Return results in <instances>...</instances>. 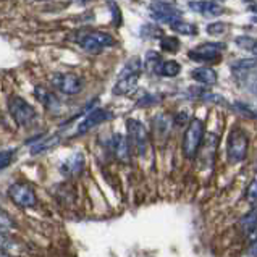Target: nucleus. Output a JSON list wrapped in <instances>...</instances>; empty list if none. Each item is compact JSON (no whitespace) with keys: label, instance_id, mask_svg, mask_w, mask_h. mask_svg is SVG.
I'll use <instances>...</instances> for the list:
<instances>
[{"label":"nucleus","instance_id":"9","mask_svg":"<svg viewBox=\"0 0 257 257\" xmlns=\"http://www.w3.org/2000/svg\"><path fill=\"white\" fill-rule=\"evenodd\" d=\"M9 196L21 209H31L38 204V197H36L34 189L26 185V183H13L9 188Z\"/></svg>","mask_w":257,"mask_h":257},{"label":"nucleus","instance_id":"30","mask_svg":"<svg viewBox=\"0 0 257 257\" xmlns=\"http://www.w3.org/2000/svg\"><path fill=\"white\" fill-rule=\"evenodd\" d=\"M226 29H228V26L222 23V21H214V23H210L207 26V33L210 36H220V34H223Z\"/></svg>","mask_w":257,"mask_h":257},{"label":"nucleus","instance_id":"14","mask_svg":"<svg viewBox=\"0 0 257 257\" xmlns=\"http://www.w3.org/2000/svg\"><path fill=\"white\" fill-rule=\"evenodd\" d=\"M138 81L139 75H126L120 76L116 84L113 86V94L115 95H131L138 89Z\"/></svg>","mask_w":257,"mask_h":257},{"label":"nucleus","instance_id":"25","mask_svg":"<svg viewBox=\"0 0 257 257\" xmlns=\"http://www.w3.org/2000/svg\"><path fill=\"white\" fill-rule=\"evenodd\" d=\"M160 47H162L165 52H178L180 50V41L173 38V36H162V39H160Z\"/></svg>","mask_w":257,"mask_h":257},{"label":"nucleus","instance_id":"3","mask_svg":"<svg viewBox=\"0 0 257 257\" xmlns=\"http://www.w3.org/2000/svg\"><path fill=\"white\" fill-rule=\"evenodd\" d=\"M76 42L79 44V47L89 54H99L107 47H112L115 44V39L107 33L102 31H86L79 33L76 38Z\"/></svg>","mask_w":257,"mask_h":257},{"label":"nucleus","instance_id":"6","mask_svg":"<svg viewBox=\"0 0 257 257\" xmlns=\"http://www.w3.org/2000/svg\"><path fill=\"white\" fill-rule=\"evenodd\" d=\"M50 83L57 91H60L65 95H76L84 87L83 79L73 73H55L50 76Z\"/></svg>","mask_w":257,"mask_h":257},{"label":"nucleus","instance_id":"37","mask_svg":"<svg viewBox=\"0 0 257 257\" xmlns=\"http://www.w3.org/2000/svg\"><path fill=\"white\" fill-rule=\"evenodd\" d=\"M251 52H252V54H254V55L257 57V41H255V44H254V47L251 49Z\"/></svg>","mask_w":257,"mask_h":257},{"label":"nucleus","instance_id":"36","mask_svg":"<svg viewBox=\"0 0 257 257\" xmlns=\"http://www.w3.org/2000/svg\"><path fill=\"white\" fill-rule=\"evenodd\" d=\"M75 4H79V5H84V4H87V2H91V0H73Z\"/></svg>","mask_w":257,"mask_h":257},{"label":"nucleus","instance_id":"5","mask_svg":"<svg viewBox=\"0 0 257 257\" xmlns=\"http://www.w3.org/2000/svg\"><path fill=\"white\" fill-rule=\"evenodd\" d=\"M126 130H128V138H130V144L133 146V149L139 157H144L146 152L149 149V133L146 130L144 124L136 120V118H130L126 121Z\"/></svg>","mask_w":257,"mask_h":257},{"label":"nucleus","instance_id":"34","mask_svg":"<svg viewBox=\"0 0 257 257\" xmlns=\"http://www.w3.org/2000/svg\"><path fill=\"white\" fill-rule=\"evenodd\" d=\"M191 120H189V116L186 112H180V113H176V116L173 118V123L176 124V126H183V124H188Z\"/></svg>","mask_w":257,"mask_h":257},{"label":"nucleus","instance_id":"8","mask_svg":"<svg viewBox=\"0 0 257 257\" xmlns=\"http://www.w3.org/2000/svg\"><path fill=\"white\" fill-rule=\"evenodd\" d=\"M151 17L159 23L173 25L175 21L181 20V12L173 7V0H157L151 4Z\"/></svg>","mask_w":257,"mask_h":257},{"label":"nucleus","instance_id":"33","mask_svg":"<svg viewBox=\"0 0 257 257\" xmlns=\"http://www.w3.org/2000/svg\"><path fill=\"white\" fill-rule=\"evenodd\" d=\"M159 99H157V95H151V94H146L144 97L138 102V105L139 107H148V105H152V104H157Z\"/></svg>","mask_w":257,"mask_h":257},{"label":"nucleus","instance_id":"2","mask_svg":"<svg viewBox=\"0 0 257 257\" xmlns=\"http://www.w3.org/2000/svg\"><path fill=\"white\" fill-rule=\"evenodd\" d=\"M249 138L241 128H234L226 141V157L230 164H239L247 157Z\"/></svg>","mask_w":257,"mask_h":257},{"label":"nucleus","instance_id":"29","mask_svg":"<svg viewBox=\"0 0 257 257\" xmlns=\"http://www.w3.org/2000/svg\"><path fill=\"white\" fill-rule=\"evenodd\" d=\"M13 157H15V151L13 149L0 151V170H4V168H7L10 165Z\"/></svg>","mask_w":257,"mask_h":257},{"label":"nucleus","instance_id":"40","mask_svg":"<svg viewBox=\"0 0 257 257\" xmlns=\"http://www.w3.org/2000/svg\"><path fill=\"white\" fill-rule=\"evenodd\" d=\"M34 2H46V0H34Z\"/></svg>","mask_w":257,"mask_h":257},{"label":"nucleus","instance_id":"38","mask_svg":"<svg viewBox=\"0 0 257 257\" xmlns=\"http://www.w3.org/2000/svg\"><path fill=\"white\" fill-rule=\"evenodd\" d=\"M0 257H10L9 254H7L5 251H0Z\"/></svg>","mask_w":257,"mask_h":257},{"label":"nucleus","instance_id":"22","mask_svg":"<svg viewBox=\"0 0 257 257\" xmlns=\"http://www.w3.org/2000/svg\"><path fill=\"white\" fill-rule=\"evenodd\" d=\"M181 71V65L175 60H168L164 62L162 67H160V75L165 76V78H175L178 76V73Z\"/></svg>","mask_w":257,"mask_h":257},{"label":"nucleus","instance_id":"4","mask_svg":"<svg viewBox=\"0 0 257 257\" xmlns=\"http://www.w3.org/2000/svg\"><path fill=\"white\" fill-rule=\"evenodd\" d=\"M9 110H10V115L13 116V120L17 121L20 126H29V124H33L34 120L38 118L36 108L25 99L18 97V95L10 97Z\"/></svg>","mask_w":257,"mask_h":257},{"label":"nucleus","instance_id":"28","mask_svg":"<svg viewBox=\"0 0 257 257\" xmlns=\"http://www.w3.org/2000/svg\"><path fill=\"white\" fill-rule=\"evenodd\" d=\"M13 249H17V244H15V241L7 236L5 231H0V251H13Z\"/></svg>","mask_w":257,"mask_h":257},{"label":"nucleus","instance_id":"18","mask_svg":"<svg viewBox=\"0 0 257 257\" xmlns=\"http://www.w3.org/2000/svg\"><path fill=\"white\" fill-rule=\"evenodd\" d=\"M191 78H193L194 81L205 84V86H214L217 83V79H218L215 70H212L209 67H201V68L193 70V71H191Z\"/></svg>","mask_w":257,"mask_h":257},{"label":"nucleus","instance_id":"23","mask_svg":"<svg viewBox=\"0 0 257 257\" xmlns=\"http://www.w3.org/2000/svg\"><path fill=\"white\" fill-rule=\"evenodd\" d=\"M141 70H143V63H141V60H139L138 57H133V58H130L128 63L123 67L120 76H126V75H141Z\"/></svg>","mask_w":257,"mask_h":257},{"label":"nucleus","instance_id":"31","mask_svg":"<svg viewBox=\"0 0 257 257\" xmlns=\"http://www.w3.org/2000/svg\"><path fill=\"white\" fill-rule=\"evenodd\" d=\"M141 36L143 38H162V31L159 28L152 26V25H146L141 28Z\"/></svg>","mask_w":257,"mask_h":257},{"label":"nucleus","instance_id":"24","mask_svg":"<svg viewBox=\"0 0 257 257\" xmlns=\"http://www.w3.org/2000/svg\"><path fill=\"white\" fill-rule=\"evenodd\" d=\"M231 68H233V71H238V73L251 71V70L257 68V60H255V58H243V60L233 63Z\"/></svg>","mask_w":257,"mask_h":257},{"label":"nucleus","instance_id":"19","mask_svg":"<svg viewBox=\"0 0 257 257\" xmlns=\"http://www.w3.org/2000/svg\"><path fill=\"white\" fill-rule=\"evenodd\" d=\"M170 28L173 29L175 33L178 34H183V36H196L197 34V26L189 23V21H185V20H178L175 21L173 25H170Z\"/></svg>","mask_w":257,"mask_h":257},{"label":"nucleus","instance_id":"13","mask_svg":"<svg viewBox=\"0 0 257 257\" xmlns=\"http://www.w3.org/2000/svg\"><path fill=\"white\" fill-rule=\"evenodd\" d=\"M83 168H84V157H83V154L76 152V154H73V156H70L62 164L60 172H62V175L70 176L71 178V176H76V175L81 173Z\"/></svg>","mask_w":257,"mask_h":257},{"label":"nucleus","instance_id":"20","mask_svg":"<svg viewBox=\"0 0 257 257\" xmlns=\"http://www.w3.org/2000/svg\"><path fill=\"white\" fill-rule=\"evenodd\" d=\"M162 57L157 52H148L144 58V68L149 73H160V67H162Z\"/></svg>","mask_w":257,"mask_h":257},{"label":"nucleus","instance_id":"1","mask_svg":"<svg viewBox=\"0 0 257 257\" xmlns=\"http://www.w3.org/2000/svg\"><path fill=\"white\" fill-rule=\"evenodd\" d=\"M204 133H205V126L202 120L193 118L188 123L185 136H183V143H181V149L186 159L193 160L197 157L202 141H204Z\"/></svg>","mask_w":257,"mask_h":257},{"label":"nucleus","instance_id":"10","mask_svg":"<svg viewBox=\"0 0 257 257\" xmlns=\"http://www.w3.org/2000/svg\"><path fill=\"white\" fill-rule=\"evenodd\" d=\"M112 118V113L105 108H94L87 113L86 118L78 124L76 128V135H86L87 131H91L92 128H95L97 124L104 123L107 120Z\"/></svg>","mask_w":257,"mask_h":257},{"label":"nucleus","instance_id":"21","mask_svg":"<svg viewBox=\"0 0 257 257\" xmlns=\"http://www.w3.org/2000/svg\"><path fill=\"white\" fill-rule=\"evenodd\" d=\"M60 143V138L58 136H50L47 139H42V141H39L38 144H34L33 146V149H31V154H42V152H46V151H50L52 148H55V146Z\"/></svg>","mask_w":257,"mask_h":257},{"label":"nucleus","instance_id":"39","mask_svg":"<svg viewBox=\"0 0 257 257\" xmlns=\"http://www.w3.org/2000/svg\"><path fill=\"white\" fill-rule=\"evenodd\" d=\"M249 10H251V12H254V13H257V5H252L251 9H249Z\"/></svg>","mask_w":257,"mask_h":257},{"label":"nucleus","instance_id":"32","mask_svg":"<svg viewBox=\"0 0 257 257\" xmlns=\"http://www.w3.org/2000/svg\"><path fill=\"white\" fill-rule=\"evenodd\" d=\"M236 44H238V46H239L241 49H249V50H251V49L254 47V44H255V39L244 36V38H238V39H236Z\"/></svg>","mask_w":257,"mask_h":257},{"label":"nucleus","instance_id":"12","mask_svg":"<svg viewBox=\"0 0 257 257\" xmlns=\"http://www.w3.org/2000/svg\"><path fill=\"white\" fill-rule=\"evenodd\" d=\"M34 95L38 97L41 104L49 110V112H58V108L62 107L60 100L57 99V95L54 92H50L47 87H44V86H36Z\"/></svg>","mask_w":257,"mask_h":257},{"label":"nucleus","instance_id":"7","mask_svg":"<svg viewBox=\"0 0 257 257\" xmlns=\"http://www.w3.org/2000/svg\"><path fill=\"white\" fill-rule=\"evenodd\" d=\"M223 50H225V44L207 42V44H201V46H197L193 50H189L188 57L191 60L199 62V63H215L220 60Z\"/></svg>","mask_w":257,"mask_h":257},{"label":"nucleus","instance_id":"27","mask_svg":"<svg viewBox=\"0 0 257 257\" xmlns=\"http://www.w3.org/2000/svg\"><path fill=\"white\" fill-rule=\"evenodd\" d=\"M13 228H17V225H15L13 218L7 214V212L0 210V231H10Z\"/></svg>","mask_w":257,"mask_h":257},{"label":"nucleus","instance_id":"15","mask_svg":"<svg viewBox=\"0 0 257 257\" xmlns=\"http://www.w3.org/2000/svg\"><path fill=\"white\" fill-rule=\"evenodd\" d=\"M189 7L194 12L201 13L207 18H214V17H218V15L223 13L222 5H218L217 2H214V0H199V2H191Z\"/></svg>","mask_w":257,"mask_h":257},{"label":"nucleus","instance_id":"35","mask_svg":"<svg viewBox=\"0 0 257 257\" xmlns=\"http://www.w3.org/2000/svg\"><path fill=\"white\" fill-rule=\"evenodd\" d=\"M247 257H257V239H254L251 244H249L247 251H246Z\"/></svg>","mask_w":257,"mask_h":257},{"label":"nucleus","instance_id":"17","mask_svg":"<svg viewBox=\"0 0 257 257\" xmlns=\"http://www.w3.org/2000/svg\"><path fill=\"white\" fill-rule=\"evenodd\" d=\"M239 231L246 234V236H251L252 233L257 231V207H252L251 210L244 214L239 220Z\"/></svg>","mask_w":257,"mask_h":257},{"label":"nucleus","instance_id":"16","mask_svg":"<svg viewBox=\"0 0 257 257\" xmlns=\"http://www.w3.org/2000/svg\"><path fill=\"white\" fill-rule=\"evenodd\" d=\"M170 130L172 118L167 113H160L154 118V135H156V139H160L162 143H165L168 135H170Z\"/></svg>","mask_w":257,"mask_h":257},{"label":"nucleus","instance_id":"11","mask_svg":"<svg viewBox=\"0 0 257 257\" xmlns=\"http://www.w3.org/2000/svg\"><path fill=\"white\" fill-rule=\"evenodd\" d=\"M110 148H112L113 156L116 157V160L121 164H128L131 160V144L130 139H126L123 135L115 133L112 141H110Z\"/></svg>","mask_w":257,"mask_h":257},{"label":"nucleus","instance_id":"26","mask_svg":"<svg viewBox=\"0 0 257 257\" xmlns=\"http://www.w3.org/2000/svg\"><path fill=\"white\" fill-rule=\"evenodd\" d=\"M244 199L247 202H257V175H254V178L251 180V183L247 185L246 188V194H244Z\"/></svg>","mask_w":257,"mask_h":257}]
</instances>
